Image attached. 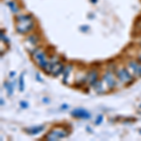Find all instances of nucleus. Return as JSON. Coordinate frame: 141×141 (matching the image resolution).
Returning <instances> with one entry per match:
<instances>
[{
    "label": "nucleus",
    "mask_w": 141,
    "mask_h": 141,
    "mask_svg": "<svg viewBox=\"0 0 141 141\" xmlns=\"http://www.w3.org/2000/svg\"><path fill=\"white\" fill-rule=\"evenodd\" d=\"M42 101L44 102V103H45V104H48V103H49L50 102V100L48 98H43L42 99Z\"/></svg>",
    "instance_id": "19"
},
{
    "label": "nucleus",
    "mask_w": 141,
    "mask_h": 141,
    "mask_svg": "<svg viewBox=\"0 0 141 141\" xmlns=\"http://www.w3.org/2000/svg\"><path fill=\"white\" fill-rule=\"evenodd\" d=\"M140 44H141V41H140Z\"/></svg>",
    "instance_id": "26"
},
{
    "label": "nucleus",
    "mask_w": 141,
    "mask_h": 141,
    "mask_svg": "<svg viewBox=\"0 0 141 141\" xmlns=\"http://www.w3.org/2000/svg\"><path fill=\"white\" fill-rule=\"evenodd\" d=\"M71 116L75 118H82V120H89V118H91L90 113L86 109L82 108V107L74 108L73 110H72Z\"/></svg>",
    "instance_id": "6"
},
{
    "label": "nucleus",
    "mask_w": 141,
    "mask_h": 141,
    "mask_svg": "<svg viewBox=\"0 0 141 141\" xmlns=\"http://www.w3.org/2000/svg\"><path fill=\"white\" fill-rule=\"evenodd\" d=\"M72 64H69V65H67V66L65 67V69H64V71H63V79H62L64 84L68 83V78H69L70 73L72 72Z\"/></svg>",
    "instance_id": "11"
},
{
    "label": "nucleus",
    "mask_w": 141,
    "mask_h": 141,
    "mask_svg": "<svg viewBox=\"0 0 141 141\" xmlns=\"http://www.w3.org/2000/svg\"><path fill=\"white\" fill-rule=\"evenodd\" d=\"M32 58L36 62L39 68L45 71L46 68L49 65V60L47 59V56L44 50L41 48H36V49L31 53Z\"/></svg>",
    "instance_id": "3"
},
{
    "label": "nucleus",
    "mask_w": 141,
    "mask_h": 141,
    "mask_svg": "<svg viewBox=\"0 0 141 141\" xmlns=\"http://www.w3.org/2000/svg\"><path fill=\"white\" fill-rule=\"evenodd\" d=\"M4 104V101H3V99H1V105H3Z\"/></svg>",
    "instance_id": "23"
},
{
    "label": "nucleus",
    "mask_w": 141,
    "mask_h": 141,
    "mask_svg": "<svg viewBox=\"0 0 141 141\" xmlns=\"http://www.w3.org/2000/svg\"><path fill=\"white\" fill-rule=\"evenodd\" d=\"M89 29V26H80V30L82 32H86Z\"/></svg>",
    "instance_id": "17"
},
{
    "label": "nucleus",
    "mask_w": 141,
    "mask_h": 141,
    "mask_svg": "<svg viewBox=\"0 0 141 141\" xmlns=\"http://www.w3.org/2000/svg\"><path fill=\"white\" fill-rule=\"evenodd\" d=\"M20 106L22 107V108H24V109H26V108L28 107V104H27V102H26V101H21Z\"/></svg>",
    "instance_id": "16"
},
{
    "label": "nucleus",
    "mask_w": 141,
    "mask_h": 141,
    "mask_svg": "<svg viewBox=\"0 0 141 141\" xmlns=\"http://www.w3.org/2000/svg\"><path fill=\"white\" fill-rule=\"evenodd\" d=\"M103 120H104V116H103V115H99L98 117L96 118L95 122H94V123H95L96 125H100V124L103 122Z\"/></svg>",
    "instance_id": "15"
},
{
    "label": "nucleus",
    "mask_w": 141,
    "mask_h": 141,
    "mask_svg": "<svg viewBox=\"0 0 141 141\" xmlns=\"http://www.w3.org/2000/svg\"><path fill=\"white\" fill-rule=\"evenodd\" d=\"M139 107H140V108H141V104H140V105H139Z\"/></svg>",
    "instance_id": "25"
},
{
    "label": "nucleus",
    "mask_w": 141,
    "mask_h": 141,
    "mask_svg": "<svg viewBox=\"0 0 141 141\" xmlns=\"http://www.w3.org/2000/svg\"><path fill=\"white\" fill-rule=\"evenodd\" d=\"M38 41H39V38H38L37 35H31L27 38V40L26 41V46L28 45V44H31V48L29 50V52L32 53L36 49V45H37Z\"/></svg>",
    "instance_id": "10"
},
{
    "label": "nucleus",
    "mask_w": 141,
    "mask_h": 141,
    "mask_svg": "<svg viewBox=\"0 0 141 141\" xmlns=\"http://www.w3.org/2000/svg\"><path fill=\"white\" fill-rule=\"evenodd\" d=\"M70 135V131L67 129L66 127L63 126H55L47 133L45 135V139L49 141H56L59 140L62 138L68 137Z\"/></svg>",
    "instance_id": "2"
},
{
    "label": "nucleus",
    "mask_w": 141,
    "mask_h": 141,
    "mask_svg": "<svg viewBox=\"0 0 141 141\" xmlns=\"http://www.w3.org/2000/svg\"><path fill=\"white\" fill-rule=\"evenodd\" d=\"M138 60L141 62V51L139 53H138Z\"/></svg>",
    "instance_id": "22"
},
{
    "label": "nucleus",
    "mask_w": 141,
    "mask_h": 141,
    "mask_svg": "<svg viewBox=\"0 0 141 141\" xmlns=\"http://www.w3.org/2000/svg\"><path fill=\"white\" fill-rule=\"evenodd\" d=\"M92 2H96V0H91Z\"/></svg>",
    "instance_id": "24"
},
{
    "label": "nucleus",
    "mask_w": 141,
    "mask_h": 141,
    "mask_svg": "<svg viewBox=\"0 0 141 141\" xmlns=\"http://www.w3.org/2000/svg\"><path fill=\"white\" fill-rule=\"evenodd\" d=\"M15 75V72H10V73H9V77H13Z\"/></svg>",
    "instance_id": "21"
},
{
    "label": "nucleus",
    "mask_w": 141,
    "mask_h": 141,
    "mask_svg": "<svg viewBox=\"0 0 141 141\" xmlns=\"http://www.w3.org/2000/svg\"><path fill=\"white\" fill-rule=\"evenodd\" d=\"M128 68L132 72L133 75H135L136 77H141V65L138 63L137 61L131 60L128 62Z\"/></svg>",
    "instance_id": "8"
},
{
    "label": "nucleus",
    "mask_w": 141,
    "mask_h": 141,
    "mask_svg": "<svg viewBox=\"0 0 141 141\" xmlns=\"http://www.w3.org/2000/svg\"><path fill=\"white\" fill-rule=\"evenodd\" d=\"M116 76L120 80V82L124 84V85H130L134 80V77L131 74V72L128 70L125 69V68H123V67H121V68L117 70Z\"/></svg>",
    "instance_id": "5"
},
{
    "label": "nucleus",
    "mask_w": 141,
    "mask_h": 141,
    "mask_svg": "<svg viewBox=\"0 0 141 141\" xmlns=\"http://www.w3.org/2000/svg\"><path fill=\"white\" fill-rule=\"evenodd\" d=\"M44 128H45L44 125L32 126V127H28V128H26V129H25V132L30 135H39L40 133L42 132L43 130H44Z\"/></svg>",
    "instance_id": "9"
},
{
    "label": "nucleus",
    "mask_w": 141,
    "mask_h": 141,
    "mask_svg": "<svg viewBox=\"0 0 141 141\" xmlns=\"http://www.w3.org/2000/svg\"><path fill=\"white\" fill-rule=\"evenodd\" d=\"M34 28V21L31 15H19L16 17V31L26 34Z\"/></svg>",
    "instance_id": "1"
},
{
    "label": "nucleus",
    "mask_w": 141,
    "mask_h": 141,
    "mask_svg": "<svg viewBox=\"0 0 141 141\" xmlns=\"http://www.w3.org/2000/svg\"><path fill=\"white\" fill-rule=\"evenodd\" d=\"M4 88L6 89L7 93H8V96L10 97V96L13 95V89H14V82H5L4 83Z\"/></svg>",
    "instance_id": "12"
},
{
    "label": "nucleus",
    "mask_w": 141,
    "mask_h": 141,
    "mask_svg": "<svg viewBox=\"0 0 141 141\" xmlns=\"http://www.w3.org/2000/svg\"><path fill=\"white\" fill-rule=\"evenodd\" d=\"M7 4H8L9 8L10 9V10H12L13 13H18V12H19V7H18V5L16 4V2H14V1H9V2H7Z\"/></svg>",
    "instance_id": "14"
},
{
    "label": "nucleus",
    "mask_w": 141,
    "mask_h": 141,
    "mask_svg": "<svg viewBox=\"0 0 141 141\" xmlns=\"http://www.w3.org/2000/svg\"><path fill=\"white\" fill-rule=\"evenodd\" d=\"M18 85H19V90L23 92L25 90V72H22L19 76V81H18Z\"/></svg>",
    "instance_id": "13"
},
{
    "label": "nucleus",
    "mask_w": 141,
    "mask_h": 141,
    "mask_svg": "<svg viewBox=\"0 0 141 141\" xmlns=\"http://www.w3.org/2000/svg\"><path fill=\"white\" fill-rule=\"evenodd\" d=\"M99 81V72L97 70H90L86 73V82L89 86H94Z\"/></svg>",
    "instance_id": "7"
},
{
    "label": "nucleus",
    "mask_w": 141,
    "mask_h": 141,
    "mask_svg": "<svg viewBox=\"0 0 141 141\" xmlns=\"http://www.w3.org/2000/svg\"><path fill=\"white\" fill-rule=\"evenodd\" d=\"M66 108H68V104H62L61 105V109H66Z\"/></svg>",
    "instance_id": "20"
},
{
    "label": "nucleus",
    "mask_w": 141,
    "mask_h": 141,
    "mask_svg": "<svg viewBox=\"0 0 141 141\" xmlns=\"http://www.w3.org/2000/svg\"><path fill=\"white\" fill-rule=\"evenodd\" d=\"M36 78H37V80L39 81V82H42V78H40V74H39V73H37V74H36Z\"/></svg>",
    "instance_id": "18"
},
{
    "label": "nucleus",
    "mask_w": 141,
    "mask_h": 141,
    "mask_svg": "<svg viewBox=\"0 0 141 141\" xmlns=\"http://www.w3.org/2000/svg\"><path fill=\"white\" fill-rule=\"evenodd\" d=\"M102 83L103 85L106 86L107 90H112L117 86V76H115V74L111 71H106L103 76Z\"/></svg>",
    "instance_id": "4"
}]
</instances>
